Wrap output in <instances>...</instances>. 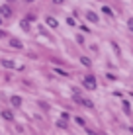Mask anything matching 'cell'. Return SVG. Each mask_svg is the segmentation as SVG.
I'll list each match as a JSON object with an SVG mask.
<instances>
[{
  "instance_id": "obj_3",
  "label": "cell",
  "mask_w": 133,
  "mask_h": 135,
  "mask_svg": "<svg viewBox=\"0 0 133 135\" xmlns=\"http://www.w3.org/2000/svg\"><path fill=\"white\" fill-rule=\"evenodd\" d=\"M129 27H131V30H133V20H129Z\"/></svg>"
},
{
  "instance_id": "obj_2",
  "label": "cell",
  "mask_w": 133,
  "mask_h": 135,
  "mask_svg": "<svg viewBox=\"0 0 133 135\" xmlns=\"http://www.w3.org/2000/svg\"><path fill=\"white\" fill-rule=\"evenodd\" d=\"M20 102H22V100L18 98V96H14V98H12V104H14V106H20Z\"/></svg>"
},
{
  "instance_id": "obj_1",
  "label": "cell",
  "mask_w": 133,
  "mask_h": 135,
  "mask_svg": "<svg viewBox=\"0 0 133 135\" xmlns=\"http://www.w3.org/2000/svg\"><path fill=\"white\" fill-rule=\"evenodd\" d=\"M86 84H88L90 88H94V86H96V80H94L92 76H88V78H86Z\"/></svg>"
},
{
  "instance_id": "obj_4",
  "label": "cell",
  "mask_w": 133,
  "mask_h": 135,
  "mask_svg": "<svg viewBox=\"0 0 133 135\" xmlns=\"http://www.w3.org/2000/svg\"><path fill=\"white\" fill-rule=\"evenodd\" d=\"M2 35H4V33H2V31H0V37H2Z\"/></svg>"
}]
</instances>
